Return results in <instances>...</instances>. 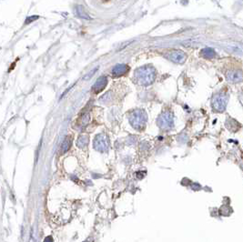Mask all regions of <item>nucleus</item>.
I'll return each mask as SVG.
<instances>
[{
    "mask_svg": "<svg viewBox=\"0 0 243 242\" xmlns=\"http://www.w3.org/2000/svg\"><path fill=\"white\" fill-rule=\"evenodd\" d=\"M107 84V78L106 77H100L96 81V83L93 86V91L95 93H99L100 91H102Z\"/></svg>",
    "mask_w": 243,
    "mask_h": 242,
    "instance_id": "6e6552de",
    "label": "nucleus"
},
{
    "mask_svg": "<svg viewBox=\"0 0 243 242\" xmlns=\"http://www.w3.org/2000/svg\"><path fill=\"white\" fill-rule=\"evenodd\" d=\"M44 242H53V238L51 236H48L44 239Z\"/></svg>",
    "mask_w": 243,
    "mask_h": 242,
    "instance_id": "f3484780",
    "label": "nucleus"
},
{
    "mask_svg": "<svg viewBox=\"0 0 243 242\" xmlns=\"http://www.w3.org/2000/svg\"><path fill=\"white\" fill-rule=\"evenodd\" d=\"M227 79L233 83L241 82L243 80V72L241 70H231L227 74Z\"/></svg>",
    "mask_w": 243,
    "mask_h": 242,
    "instance_id": "0eeeda50",
    "label": "nucleus"
},
{
    "mask_svg": "<svg viewBox=\"0 0 243 242\" xmlns=\"http://www.w3.org/2000/svg\"><path fill=\"white\" fill-rule=\"evenodd\" d=\"M215 52L212 48H209V47H207V48H204L202 49L201 51V56L204 57V58H213L215 56Z\"/></svg>",
    "mask_w": 243,
    "mask_h": 242,
    "instance_id": "f8f14e48",
    "label": "nucleus"
},
{
    "mask_svg": "<svg viewBox=\"0 0 243 242\" xmlns=\"http://www.w3.org/2000/svg\"><path fill=\"white\" fill-rule=\"evenodd\" d=\"M97 68H96V69H93V70H92V71H91V72L89 73V75H88V76H86L85 78H84V80L89 79V78H91L92 76H93V75H94V73H95V72L97 71Z\"/></svg>",
    "mask_w": 243,
    "mask_h": 242,
    "instance_id": "dca6fc26",
    "label": "nucleus"
},
{
    "mask_svg": "<svg viewBox=\"0 0 243 242\" xmlns=\"http://www.w3.org/2000/svg\"><path fill=\"white\" fill-rule=\"evenodd\" d=\"M76 11H77V14L78 15V16H80V18H86V19H88V18H89L88 15L85 12V10H84V8H83V6H77V8H76Z\"/></svg>",
    "mask_w": 243,
    "mask_h": 242,
    "instance_id": "ddd939ff",
    "label": "nucleus"
},
{
    "mask_svg": "<svg viewBox=\"0 0 243 242\" xmlns=\"http://www.w3.org/2000/svg\"><path fill=\"white\" fill-rule=\"evenodd\" d=\"M108 145H109V143H108L107 138L102 134L97 135L94 140V147L97 150H98V151H101V152L107 151L108 148Z\"/></svg>",
    "mask_w": 243,
    "mask_h": 242,
    "instance_id": "39448f33",
    "label": "nucleus"
},
{
    "mask_svg": "<svg viewBox=\"0 0 243 242\" xmlns=\"http://www.w3.org/2000/svg\"><path fill=\"white\" fill-rule=\"evenodd\" d=\"M31 238H33V230H32V236H31ZM30 242H34V240H33V239H32V240H31Z\"/></svg>",
    "mask_w": 243,
    "mask_h": 242,
    "instance_id": "a211bd4d",
    "label": "nucleus"
},
{
    "mask_svg": "<svg viewBox=\"0 0 243 242\" xmlns=\"http://www.w3.org/2000/svg\"><path fill=\"white\" fill-rule=\"evenodd\" d=\"M156 78V69L151 66H145L136 70L135 79L140 85L148 86L152 84Z\"/></svg>",
    "mask_w": 243,
    "mask_h": 242,
    "instance_id": "f257e3e1",
    "label": "nucleus"
},
{
    "mask_svg": "<svg viewBox=\"0 0 243 242\" xmlns=\"http://www.w3.org/2000/svg\"><path fill=\"white\" fill-rule=\"evenodd\" d=\"M129 71V66L124 64H119L116 65L112 68V74L115 77H120L122 75L126 74Z\"/></svg>",
    "mask_w": 243,
    "mask_h": 242,
    "instance_id": "1a4fd4ad",
    "label": "nucleus"
},
{
    "mask_svg": "<svg viewBox=\"0 0 243 242\" xmlns=\"http://www.w3.org/2000/svg\"><path fill=\"white\" fill-rule=\"evenodd\" d=\"M70 147H71V139H70V138L69 137H66L65 139H64V141H63V143L61 144V153L63 154V153H66V151H68V150L70 148Z\"/></svg>",
    "mask_w": 243,
    "mask_h": 242,
    "instance_id": "9b49d317",
    "label": "nucleus"
},
{
    "mask_svg": "<svg viewBox=\"0 0 243 242\" xmlns=\"http://www.w3.org/2000/svg\"><path fill=\"white\" fill-rule=\"evenodd\" d=\"M88 143V137H86V136H81V137H79V138H78V142H77V144H78V147H85Z\"/></svg>",
    "mask_w": 243,
    "mask_h": 242,
    "instance_id": "4468645a",
    "label": "nucleus"
},
{
    "mask_svg": "<svg viewBox=\"0 0 243 242\" xmlns=\"http://www.w3.org/2000/svg\"><path fill=\"white\" fill-rule=\"evenodd\" d=\"M38 18V16H30V18H27V20H26V24H28V23H31L33 20H36V19H37Z\"/></svg>",
    "mask_w": 243,
    "mask_h": 242,
    "instance_id": "2eb2a0df",
    "label": "nucleus"
},
{
    "mask_svg": "<svg viewBox=\"0 0 243 242\" xmlns=\"http://www.w3.org/2000/svg\"><path fill=\"white\" fill-rule=\"evenodd\" d=\"M158 127L162 129H170L174 125V118L170 111L163 112L158 119Z\"/></svg>",
    "mask_w": 243,
    "mask_h": 242,
    "instance_id": "20e7f679",
    "label": "nucleus"
},
{
    "mask_svg": "<svg viewBox=\"0 0 243 242\" xmlns=\"http://www.w3.org/2000/svg\"><path fill=\"white\" fill-rule=\"evenodd\" d=\"M147 119H147V115H146L145 111L141 110V109L133 111L129 118V121L132 125V127L138 130H141L145 128Z\"/></svg>",
    "mask_w": 243,
    "mask_h": 242,
    "instance_id": "f03ea898",
    "label": "nucleus"
},
{
    "mask_svg": "<svg viewBox=\"0 0 243 242\" xmlns=\"http://www.w3.org/2000/svg\"><path fill=\"white\" fill-rule=\"evenodd\" d=\"M169 58L177 64H183L187 59V55L181 50H173L172 52L170 53Z\"/></svg>",
    "mask_w": 243,
    "mask_h": 242,
    "instance_id": "423d86ee",
    "label": "nucleus"
},
{
    "mask_svg": "<svg viewBox=\"0 0 243 242\" xmlns=\"http://www.w3.org/2000/svg\"><path fill=\"white\" fill-rule=\"evenodd\" d=\"M227 48L232 52L243 54V45L239 43H230L227 45Z\"/></svg>",
    "mask_w": 243,
    "mask_h": 242,
    "instance_id": "9d476101",
    "label": "nucleus"
},
{
    "mask_svg": "<svg viewBox=\"0 0 243 242\" xmlns=\"http://www.w3.org/2000/svg\"><path fill=\"white\" fill-rule=\"evenodd\" d=\"M228 99H229L228 95L224 92L216 94L212 98V102H211L212 108L217 112L224 111L228 104Z\"/></svg>",
    "mask_w": 243,
    "mask_h": 242,
    "instance_id": "7ed1b4c3",
    "label": "nucleus"
}]
</instances>
